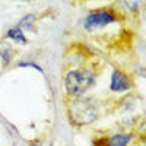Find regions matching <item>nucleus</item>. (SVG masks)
Here are the masks:
<instances>
[{
    "label": "nucleus",
    "instance_id": "8",
    "mask_svg": "<svg viewBox=\"0 0 146 146\" xmlns=\"http://www.w3.org/2000/svg\"><path fill=\"white\" fill-rule=\"evenodd\" d=\"M35 19H36V16H35L34 13H28V15H25V16L19 21V23H18L16 27H19L22 31H23V29H32L34 23H35Z\"/></svg>",
    "mask_w": 146,
    "mask_h": 146
},
{
    "label": "nucleus",
    "instance_id": "5",
    "mask_svg": "<svg viewBox=\"0 0 146 146\" xmlns=\"http://www.w3.org/2000/svg\"><path fill=\"white\" fill-rule=\"evenodd\" d=\"M98 140H100V146H129L133 140V135L127 131H120Z\"/></svg>",
    "mask_w": 146,
    "mask_h": 146
},
{
    "label": "nucleus",
    "instance_id": "10",
    "mask_svg": "<svg viewBox=\"0 0 146 146\" xmlns=\"http://www.w3.org/2000/svg\"><path fill=\"white\" fill-rule=\"evenodd\" d=\"M29 146H41V140H35L34 143H31Z\"/></svg>",
    "mask_w": 146,
    "mask_h": 146
},
{
    "label": "nucleus",
    "instance_id": "4",
    "mask_svg": "<svg viewBox=\"0 0 146 146\" xmlns=\"http://www.w3.org/2000/svg\"><path fill=\"white\" fill-rule=\"evenodd\" d=\"M133 88V80L129 75L118 69L113 70L111 80H110V91L111 92H127Z\"/></svg>",
    "mask_w": 146,
    "mask_h": 146
},
{
    "label": "nucleus",
    "instance_id": "6",
    "mask_svg": "<svg viewBox=\"0 0 146 146\" xmlns=\"http://www.w3.org/2000/svg\"><path fill=\"white\" fill-rule=\"evenodd\" d=\"M6 38L12 40L16 44H27V36L23 34V31L19 27H13V28H9L6 32Z\"/></svg>",
    "mask_w": 146,
    "mask_h": 146
},
{
    "label": "nucleus",
    "instance_id": "2",
    "mask_svg": "<svg viewBox=\"0 0 146 146\" xmlns=\"http://www.w3.org/2000/svg\"><path fill=\"white\" fill-rule=\"evenodd\" d=\"M96 80V72L91 67H76L64 75V89L70 98L83 96L92 89Z\"/></svg>",
    "mask_w": 146,
    "mask_h": 146
},
{
    "label": "nucleus",
    "instance_id": "9",
    "mask_svg": "<svg viewBox=\"0 0 146 146\" xmlns=\"http://www.w3.org/2000/svg\"><path fill=\"white\" fill-rule=\"evenodd\" d=\"M18 66L19 67H35L38 72H41V67H38L35 63H32V62H21V63H18Z\"/></svg>",
    "mask_w": 146,
    "mask_h": 146
},
{
    "label": "nucleus",
    "instance_id": "7",
    "mask_svg": "<svg viewBox=\"0 0 146 146\" xmlns=\"http://www.w3.org/2000/svg\"><path fill=\"white\" fill-rule=\"evenodd\" d=\"M12 56H13V50L12 47L6 42H0V57L3 60V64H9L10 60H12Z\"/></svg>",
    "mask_w": 146,
    "mask_h": 146
},
{
    "label": "nucleus",
    "instance_id": "3",
    "mask_svg": "<svg viewBox=\"0 0 146 146\" xmlns=\"http://www.w3.org/2000/svg\"><path fill=\"white\" fill-rule=\"evenodd\" d=\"M118 21L117 10L111 7H101V9H95L83 18L82 21V27L86 31H94V29H101L105 28L111 23Z\"/></svg>",
    "mask_w": 146,
    "mask_h": 146
},
{
    "label": "nucleus",
    "instance_id": "1",
    "mask_svg": "<svg viewBox=\"0 0 146 146\" xmlns=\"http://www.w3.org/2000/svg\"><path fill=\"white\" fill-rule=\"evenodd\" d=\"M101 107L100 102L92 96H79V98H72L67 105V115L73 126L83 127L92 124L94 121L100 118Z\"/></svg>",
    "mask_w": 146,
    "mask_h": 146
}]
</instances>
